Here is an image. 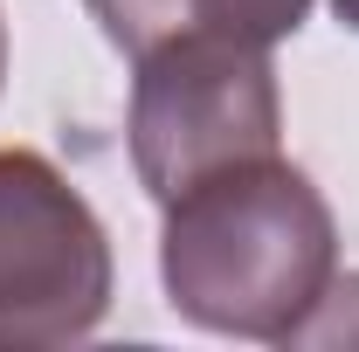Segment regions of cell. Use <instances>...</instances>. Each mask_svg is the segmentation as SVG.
<instances>
[{
    "label": "cell",
    "mask_w": 359,
    "mask_h": 352,
    "mask_svg": "<svg viewBox=\"0 0 359 352\" xmlns=\"http://www.w3.org/2000/svg\"><path fill=\"white\" fill-rule=\"evenodd\" d=\"M111 48L145 55L180 35H235V42H283L304 28L311 0H83Z\"/></svg>",
    "instance_id": "obj_4"
},
{
    "label": "cell",
    "mask_w": 359,
    "mask_h": 352,
    "mask_svg": "<svg viewBox=\"0 0 359 352\" xmlns=\"http://www.w3.org/2000/svg\"><path fill=\"white\" fill-rule=\"evenodd\" d=\"M339 276L332 201L290 159H242L166 201L159 283L166 304L222 339L290 346V332Z\"/></svg>",
    "instance_id": "obj_1"
},
{
    "label": "cell",
    "mask_w": 359,
    "mask_h": 352,
    "mask_svg": "<svg viewBox=\"0 0 359 352\" xmlns=\"http://www.w3.org/2000/svg\"><path fill=\"white\" fill-rule=\"evenodd\" d=\"M138 187L166 208L208 173L263 159L283 145V90L263 42L235 35H180L132 55V111H125Z\"/></svg>",
    "instance_id": "obj_2"
},
{
    "label": "cell",
    "mask_w": 359,
    "mask_h": 352,
    "mask_svg": "<svg viewBox=\"0 0 359 352\" xmlns=\"http://www.w3.org/2000/svg\"><path fill=\"white\" fill-rule=\"evenodd\" d=\"M332 14H339V28H353V35H359V0H332Z\"/></svg>",
    "instance_id": "obj_6"
},
{
    "label": "cell",
    "mask_w": 359,
    "mask_h": 352,
    "mask_svg": "<svg viewBox=\"0 0 359 352\" xmlns=\"http://www.w3.org/2000/svg\"><path fill=\"white\" fill-rule=\"evenodd\" d=\"M111 290V235L76 180L28 145H0V352L90 339Z\"/></svg>",
    "instance_id": "obj_3"
},
{
    "label": "cell",
    "mask_w": 359,
    "mask_h": 352,
    "mask_svg": "<svg viewBox=\"0 0 359 352\" xmlns=\"http://www.w3.org/2000/svg\"><path fill=\"white\" fill-rule=\"evenodd\" d=\"M0 83H7V14H0Z\"/></svg>",
    "instance_id": "obj_7"
},
{
    "label": "cell",
    "mask_w": 359,
    "mask_h": 352,
    "mask_svg": "<svg viewBox=\"0 0 359 352\" xmlns=\"http://www.w3.org/2000/svg\"><path fill=\"white\" fill-rule=\"evenodd\" d=\"M290 346H359V269L332 276V290L311 304V318L290 332Z\"/></svg>",
    "instance_id": "obj_5"
}]
</instances>
